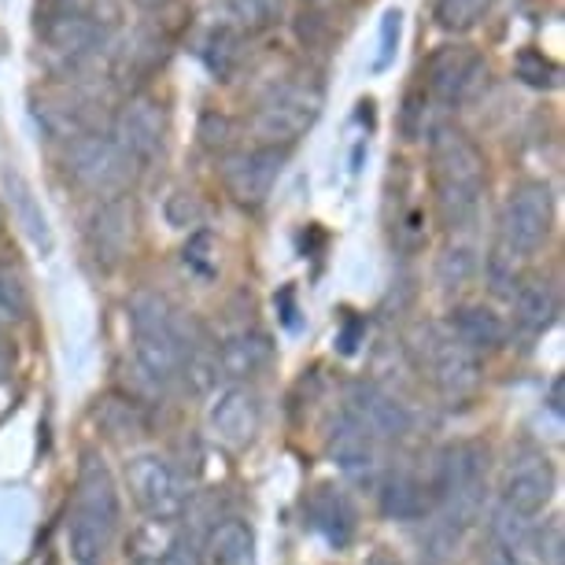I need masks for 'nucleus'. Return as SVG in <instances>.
<instances>
[{
  "mask_svg": "<svg viewBox=\"0 0 565 565\" xmlns=\"http://www.w3.org/2000/svg\"><path fill=\"white\" fill-rule=\"evenodd\" d=\"M85 241H89V252L104 270H115L126 252L134 244V204L126 196H111L93 211L89 230H85Z\"/></svg>",
  "mask_w": 565,
  "mask_h": 565,
  "instance_id": "15",
  "label": "nucleus"
},
{
  "mask_svg": "<svg viewBox=\"0 0 565 565\" xmlns=\"http://www.w3.org/2000/svg\"><path fill=\"white\" fill-rule=\"evenodd\" d=\"M26 285L12 263H0V329H12L26 315Z\"/></svg>",
  "mask_w": 565,
  "mask_h": 565,
  "instance_id": "28",
  "label": "nucleus"
},
{
  "mask_svg": "<svg viewBox=\"0 0 565 565\" xmlns=\"http://www.w3.org/2000/svg\"><path fill=\"white\" fill-rule=\"evenodd\" d=\"M477 274V252L466 248V244H455V248H447L440 255V263H436V281H440L444 292H455L469 285V277Z\"/></svg>",
  "mask_w": 565,
  "mask_h": 565,
  "instance_id": "29",
  "label": "nucleus"
},
{
  "mask_svg": "<svg viewBox=\"0 0 565 565\" xmlns=\"http://www.w3.org/2000/svg\"><path fill=\"white\" fill-rule=\"evenodd\" d=\"M518 74L529 85H554V78H558V67H551L540 52L529 49V52H521V56H518Z\"/></svg>",
  "mask_w": 565,
  "mask_h": 565,
  "instance_id": "32",
  "label": "nucleus"
},
{
  "mask_svg": "<svg viewBox=\"0 0 565 565\" xmlns=\"http://www.w3.org/2000/svg\"><path fill=\"white\" fill-rule=\"evenodd\" d=\"M447 333H451L466 351H473L477 359L492 355V351H499V348L507 344L503 315H495L492 307H484V303L458 307V311L451 315V326H447Z\"/></svg>",
  "mask_w": 565,
  "mask_h": 565,
  "instance_id": "19",
  "label": "nucleus"
},
{
  "mask_svg": "<svg viewBox=\"0 0 565 565\" xmlns=\"http://www.w3.org/2000/svg\"><path fill=\"white\" fill-rule=\"evenodd\" d=\"M119 484L97 451H85L67 507V551L74 565H104L119 536Z\"/></svg>",
  "mask_w": 565,
  "mask_h": 565,
  "instance_id": "1",
  "label": "nucleus"
},
{
  "mask_svg": "<svg viewBox=\"0 0 565 565\" xmlns=\"http://www.w3.org/2000/svg\"><path fill=\"white\" fill-rule=\"evenodd\" d=\"M141 8H163V4H170V0H137Z\"/></svg>",
  "mask_w": 565,
  "mask_h": 565,
  "instance_id": "37",
  "label": "nucleus"
},
{
  "mask_svg": "<svg viewBox=\"0 0 565 565\" xmlns=\"http://www.w3.org/2000/svg\"><path fill=\"white\" fill-rule=\"evenodd\" d=\"M111 141L119 145V152L130 159L134 170L152 163V156L159 152V145H163V111H159L152 100L126 104L119 122H115Z\"/></svg>",
  "mask_w": 565,
  "mask_h": 565,
  "instance_id": "16",
  "label": "nucleus"
},
{
  "mask_svg": "<svg viewBox=\"0 0 565 565\" xmlns=\"http://www.w3.org/2000/svg\"><path fill=\"white\" fill-rule=\"evenodd\" d=\"M307 518H311V529L322 532L326 543H333V547H348L359 525L355 503H351L344 488H337V484H322L307 499Z\"/></svg>",
  "mask_w": 565,
  "mask_h": 565,
  "instance_id": "18",
  "label": "nucleus"
},
{
  "mask_svg": "<svg viewBox=\"0 0 565 565\" xmlns=\"http://www.w3.org/2000/svg\"><path fill=\"white\" fill-rule=\"evenodd\" d=\"M433 507V484H425L418 473L399 469V473L385 477V484H381V510L396 521H418Z\"/></svg>",
  "mask_w": 565,
  "mask_h": 565,
  "instance_id": "23",
  "label": "nucleus"
},
{
  "mask_svg": "<svg viewBox=\"0 0 565 565\" xmlns=\"http://www.w3.org/2000/svg\"><path fill=\"white\" fill-rule=\"evenodd\" d=\"M499 495H503V510H510V514L525 521L536 518L554 495V466L547 462V455L536 451V447H518L503 469Z\"/></svg>",
  "mask_w": 565,
  "mask_h": 565,
  "instance_id": "10",
  "label": "nucleus"
},
{
  "mask_svg": "<svg viewBox=\"0 0 565 565\" xmlns=\"http://www.w3.org/2000/svg\"><path fill=\"white\" fill-rule=\"evenodd\" d=\"M488 8H492V0H436L433 15L451 34H466L488 15Z\"/></svg>",
  "mask_w": 565,
  "mask_h": 565,
  "instance_id": "27",
  "label": "nucleus"
},
{
  "mask_svg": "<svg viewBox=\"0 0 565 565\" xmlns=\"http://www.w3.org/2000/svg\"><path fill=\"white\" fill-rule=\"evenodd\" d=\"M551 411H554V414H562V377L554 381V392H551Z\"/></svg>",
  "mask_w": 565,
  "mask_h": 565,
  "instance_id": "36",
  "label": "nucleus"
},
{
  "mask_svg": "<svg viewBox=\"0 0 565 565\" xmlns=\"http://www.w3.org/2000/svg\"><path fill=\"white\" fill-rule=\"evenodd\" d=\"M540 562L543 565H565V536H562V525L551 521L547 532L540 540Z\"/></svg>",
  "mask_w": 565,
  "mask_h": 565,
  "instance_id": "34",
  "label": "nucleus"
},
{
  "mask_svg": "<svg viewBox=\"0 0 565 565\" xmlns=\"http://www.w3.org/2000/svg\"><path fill=\"white\" fill-rule=\"evenodd\" d=\"M318 111H322V85L311 78H289L266 89V97L255 104L252 130L259 145L289 148L292 141L311 130Z\"/></svg>",
  "mask_w": 565,
  "mask_h": 565,
  "instance_id": "5",
  "label": "nucleus"
},
{
  "mask_svg": "<svg viewBox=\"0 0 565 565\" xmlns=\"http://www.w3.org/2000/svg\"><path fill=\"white\" fill-rule=\"evenodd\" d=\"M399 122H403V134H407V141H418V137L425 134V93L411 89L407 104H403Z\"/></svg>",
  "mask_w": 565,
  "mask_h": 565,
  "instance_id": "33",
  "label": "nucleus"
},
{
  "mask_svg": "<svg viewBox=\"0 0 565 565\" xmlns=\"http://www.w3.org/2000/svg\"><path fill=\"white\" fill-rule=\"evenodd\" d=\"M399 38H403V12L399 8H388L381 15V34H377V56H373V71H388L396 63V52H399Z\"/></svg>",
  "mask_w": 565,
  "mask_h": 565,
  "instance_id": "30",
  "label": "nucleus"
},
{
  "mask_svg": "<svg viewBox=\"0 0 565 565\" xmlns=\"http://www.w3.org/2000/svg\"><path fill=\"white\" fill-rule=\"evenodd\" d=\"M503 565H518V562H503Z\"/></svg>",
  "mask_w": 565,
  "mask_h": 565,
  "instance_id": "38",
  "label": "nucleus"
},
{
  "mask_svg": "<svg viewBox=\"0 0 565 565\" xmlns=\"http://www.w3.org/2000/svg\"><path fill=\"white\" fill-rule=\"evenodd\" d=\"M63 167H67V178L78 189L93 196H122V189L130 185V159L119 152V145L104 134H78L67 145V156H63Z\"/></svg>",
  "mask_w": 565,
  "mask_h": 565,
  "instance_id": "9",
  "label": "nucleus"
},
{
  "mask_svg": "<svg viewBox=\"0 0 565 565\" xmlns=\"http://www.w3.org/2000/svg\"><path fill=\"white\" fill-rule=\"evenodd\" d=\"M211 252H215V241H211V233H196V237L185 244V266L196 277H215L218 274V259Z\"/></svg>",
  "mask_w": 565,
  "mask_h": 565,
  "instance_id": "31",
  "label": "nucleus"
},
{
  "mask_svg": "<svg viewBox=\"0 0 565 565\" xmlns=\"http://www.w3.org/2000/svg\"><path fill=\"white\" fill-rule=\"evenodd\" d=\"M484 78V56L469 45H444L425 63V82L440 104H466Z\"/></svg>",
  "mask_w": 565,
  "mask_h": 565,
  "instance_id": "13",
  "label": "nucleus"
},
{
  "mask_svg": "<svg viewBox=\"0 0 565 565\" xmlns=\"http://www.w3.org/2000/svg\"><path fill=\"white\" fill-rule=\"evenodd\" d=\"M484 156L462 130L440 126L433 134V193L436 218L447 230H466L484 200Z\"/></svg>",
  "mask_w": 565,
  "mask_h": 565,
  "instance_id": "2",
  "label": "nucleus"
},
{
  "mask_svg": "<svg viewBox=\"0 0 565 565\" xmlns=\"http://www.w3.org/2000/svg\"><path fill=\"white\" fill-rule=\"evenodd\" d=\"M281 170H285V148L255 145L248 152H237L226 159L222 181H226L230 196L237 200L241 207H259L270 200Z\"/></svg>",
  "mask_w": 565,
  "mask_h": 565,
  "instance_id": "12",
  "label": "nucleus"
},
{
  "mask_svg": "<svg viewBox=\"0 0 565 565\" xmlns=\"http://www.w3.org/2000/svg\"><path fill=\"white\" fill-rule=\"evenodd\" d=\"M204 63H207V71L215 74V78L230 82V74L237 71V63H241L237 30H230V26L211 30V38L204 41Z\"/></svg>",
  "mask_w": 565,
  "mask_h": 565,
  "instance_id": "26",
  "label": "nucleus"
},
{
  "mask_svg": "<svg viewBox=\"0 0 565 565\" xmlns=\"http://www.w3.org/2000/svg\"><path fill=\"white\" fill-rule=\"evenodd\" d=\"M130 322H134V370L152 388H167L170 381L181 377L189 348L196 344L193 322L156 292L134 296Z\"/></svg>",
  "mask_w": 565,
  "mask_h": 565,
  "instance_id": "3",
  "label": "nucleus"
},
{
  "mask_svg": "<svg viewBox=\"0 0 565 565\" xmlns=\"http://www.w3.org/2000/svg\"><path fill=\"white\" fill-rule=\"evenodd\" d=\"M274 359V344H270V337L259 333V329H241V333H233L226 337L218 344L215 351V362H218V370L226 373V377H255L266 362Z\"/></svg>",
  "mask_w": 565,
  "mask_h": 565,
  "instance_id": "21",
  "label": "nucleus"
},
{
  "mask_svg": "<svg viewBox=\"0 0 565 565\" xmlns=\"http://www.w3.org/2000/svg\"><path fill=\"white\" fill-rule=\"evenodd\" d=\"M488 488V447L477 440H458L444 447L440 462H436L433 481V503L444 514L451 529L473 525L484 507Z\"/></svg>",
  "mask_w": 565,
  "mask_h": 565,
  "instance_id": "4",
  "label": "nucleus"
},
{
  "mask_svg": "<svg viewBox=\"0 0 565 565\" xmlns=\"http://www.w3.org/2000/svg\"><path fill=\"white\" fill-rule=\"evenodd\" d=\"M259 425H263V403H259V392L248 385L222 388L207 411L211 440L222 444L226 451H248Z\"/></svg>",
  "mask_w": 565,
  "mask_h": 565,
  "instance_id": "11",
  "label": "nucleus"
},
{
  "mask_svg": "<svg viewBox=\"0 0 565 565\" xmlns=\"http://www.w3.org/2000/svg\"><path fill=\"white\" fill-rule=\"evenodd\" d=\"M4 193H8V207H12L15 222L26 233V241L34 244L41 255H49L52 252V226H49V215H45V207H41V200L34 196V185H30L15 167H8Z\"/></svg>",
  "mask_w": 565,
  "mask_h": 565,
  "instance_id": "20",
  "label": "nucleus"
},
{
  "mask_svg": "<svg viewBox=\"0 0 565 565\" xmlns=\"http://www.w3.org/2000/svg\"><path fill=\"white\" fill-rule=\"evenodd\" d=\"M329 455L340 466V473L351 477L355 484H377L381 469V440H373L366 425L351 418L348 411H340V418L329 433Z\"/></svg>",
  "mask_w": 565,
  "mask_h": 565,
  "instance_id": "14",
  "label": "nucleus"
},
{
  "mask_svg": "<svg viewBox=\"0 0 565 565\" xmlns=\"http://www.w3.org/2000/svg\"><path fill=\"white\" fill-rule=\"evenodd\" d=\"M226 8V26L237 34H263L274 30L289 12V0H222Z\"/></svg>",
  "mask_w": 565,
  "mask_h": 565,
  "instance_id": "25",
  "label": "nucleus"
},
{
  "mask_svg": "<svg viewBox=\"0 0 565 565\" xmlns=\"http://www.w3.org/2000/svg\"><path fill=\"white\" fill-rule=\"evenodd\" d=\"M418 340L422 344H414V351H418V366L429 373L433 388L440 392L451 407L473 399L477 388H481V359L458 344L447 329H436V326H425Z\"/></svg>",
  "mask_w": 565,
  "mask_h": 565,
  "instance_id": "7",
  "label": "nucleus"
},
{
  "mask_svg": "<svg viewBox=\"0 0 565 565\" xmlns=\"http://www.w3.org/2000/svg\"><path fill=\"white\" fill-rule=\"evenodd\" d=\"M207 565H255V532L248 521L226 518L207 536Z\"/></svg>",
  "mask_w": 565,
  "mask_h": 565,
  "instance_id": "24",
  "label": "nucleus"
},
{
  "mask_svg": "<svg viewBox=\"0 0 565 565\" xmlns=\"http://www.w3.org/2000/svg\"><path fill=\"white\" fill-rule=\"evenodd\" d=\"M344 411L351 414V418H359L362 425H366V433L373 436V440H399V436L411 433V411L377 385L351 388Z\"/></svg>",
  "mask_w": 565,
  "mask_h": 565,
  "instance_id": "17",
  "label": "nucleus"
},
{
  "mask_svg": "<svg viewBox=\"0 0 565 565\" xmlns=\"http://www.w3.org/2000/svg\"><path fill=\"white\" fill-rule=\"evenodd\" d=\"M126 488L145 518L156 525H174L189 507V484L163 455H134L126 462Z\"/></svg>",
  "mask_w": 565,
  "mask_h": 565,
  "instance_id": "8",
  "label": "nucleus"
},
{
  "mask_svg": "<svg viewBox=\"0 0 565 565\" xmlns=\"http://www.w3.org/2000/svg\"><path fill=\"white\" fill-rule=\"evenodd\" d=\"M551 189L543 181H525L514 193L507 196L503 211H499V248L495 255H503L510 263L532 259L551 237Z\"/></svg>",
  "mask_w": 565,
  "mask_h": 565,
  "instance_id": "6",
  "label": "nucleus"
},
{
  "mask_svg": "<svg viewBox=\"0 0 565 565\" xmlns=\"http://www.w3.org/2000/svg\"><path fill=\"white\" fill-rule=\"evenodd\" d=\"M200 137H204L207 148H226L230 145V119H215V115H207L204 126H200Z\"/></svg>",
  "mask_w": 565,
  "mask_h": 565,
  "instance_id": "35",
  "label": "nucleus"
},
{
  "mask_svg": "<svg viewBox=\"0 0 565 565\" xmlns=\"http://www.w3.org/2000/svg\"><path fill=\"white\" fill-rule=\"evenodd\" d=\"M514 300V326L521 333L536 337L558 318V289L551 277H529L525 285H518V292H510Z\"/></svg>",
  "mask_w": 565,
  "mask_h": 565,
  "instance_id": "22",
  "label": "nucleus"
}]
</instances>
